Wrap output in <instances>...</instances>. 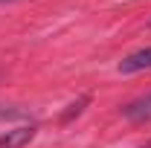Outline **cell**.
Segmentation results:
<instances>
[{"mask_svg": "<svg viewBox=\"0 0 151 148\" xmlns=\"http://www.w3.org/2000/svg\"><path fill=\"white\" fill-rule=\"evenodd\" d=\"M38 128L35 125H18V128H9L6 134H0V148H23L35 139Z\"/></svg>", "mask_w": 151, "mask_h": 148, "instance_id": "obj_1", "label": "cell"}, {"mask_svg": "<svg viewBox=\"0 0 151 148\" xmlns=\"http://www.w3.org/2000/svg\"><path fill=\"white\" fill-rule=\"evenodd\" d=\"M145 148H151V142H148V145H145Z\"/></svg>", "mask_w": 151, "mask_h": 148, "instance_id": "obj_5", "label": "cell"}, {"mask_svg": "<svg viewBox=\"0 0 151 148\" xmlns=\"http://www.w3.org/2000/svg\"><path fill=\"white\" fill-rule=\"evenodd\" d=\"M87 105H90V96H81V99H78V102H73V105H70V108H67V111L61 113V122H70V119H73V116H78V113L84 111V108H87Z\"/></svg>", "mask_w": 151, "mask_h": 148, "instance_id": "obj_4", "label": "cell"}, {"mask_svg": "<svg viewBox=\"0 0 151 148\" xmlns=\"http://www.w3.org/2000/svg\"><path fill=\"white\" fill-rule=\"evenodd\" d=\"M122 116L131 119V122H148L151 119V93H145V96L128 102V105L122 108Z\"/></svg>", "mask_w": 151, "mask_h": 148, "instance_id": "obj_3", "label": "cell"}, {"mask_svg": "<svg viewBox=\"0 0 151 148\" xmlns=\"http://www.w3.org/2000/svg\"><path fill=\"white\" fill-rule=\"evenodd\" d=\"M142 70H151V47H142L119 61V73H142Z\"/></svg>", "mask_w": 151, "mask_h": 148, "instance_id": "obj_2", "label": "cell"}]
</instances>
